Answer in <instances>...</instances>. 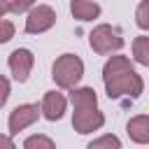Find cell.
I'll list each match as a JSON object with an SVG mask.
<instances>
[{"label":"cell","mask_w":149,"mask_h":149,"mask_svg":"<svg viewBox=\"0 0 149 149\" xmlns=\"http://www.w3.org/2000/svg\"><path fill=\"white\" fill-rule=\"evenodd\" d=\"M35 2H37V0H12V12H14V14H23V12H28Z\"/></svg>","instance_id":"2e32d148"},{"label":"cell","mask_w":149,"mask_h":149,"mask_svg":"<svg viewBox=\"0 0 149 149\" xmlns=\"http://www.w3.org/2000/svg\"><path fill=\"white\" fill-rule=\"evenodd\" d=\"M40 107H42V116H44L47 121H58V119H63V114H65L68 100H65V95L58 93V91H47Z\"/></svg>","instance_id":"ba28073f"},{"label":"cell","mask_w":149,"mask_h":149,"mask_svg":"<svg viewBox=\"0 0 149 149\" xmlns=\"http://www.w3.org/2000/svg\"><path fill=\"white\" fill-rule=\"evenodd\" d=\"M7 12H12V0H0V19H5Z\"/></svg>","instance_id":"d6986e66"},{"label":"cell","mask_w":149,"mask_h":149,"mask_svg":"<svg viewBox=\"0 0 149 149\" xmlns=\"http://www.w3.org/2000/svg\"><path fill=\"white\" fill-rule=\"evenodd\" d=\"M105 123V114L98 109V105H77L74 114H72V128L81 135L93 133L98 128H102Z\"/></svg>","instance_id":"277c9868"},{"label":"cell","mask_w":149,"mask_h":149,"mask_svg":"<svg viewBox=\"0 0 149 149\" xmlns=\"http://www.w3.org/2000/svg\"><path fill=\"white\" fill-rule=\"evenodd\" d=\"M135 23L142 30H149V0H142L135 9Z\"/></svg>","instance_id":"7c38bea8"},{"label":"cell","mask_w":149,"mask_h":149,"mask_svg":"<svg viewBox=\"0 0 149 149\" xmlns=\"http://www.w3.org/2000/svg\"><path fill=\"white\" fill-rule=\"evenodd\" d=\"M133 58L140 65H147L149 68V37L147 35H137L133 40Z\"/></svg>","instance_id":"8fae6325"},{"label":"cell","mask_w":149,"mask_h":149,"mask_svg":"<svg viewBox=\"0 0 149 149\" xmlns=\"http://www.w3.org/2000/svg\"><path fill=\"white\" fill-rule=\"evenodd\" d=\"M102 81H105V91L109 98L119 100V98H140L144 81L142 77L135 72V68L130 65V61L126 56H112L105 68H102Z\"/></svg>","instance_id":"6da1fadb"},{"label":"cell","mask_w":149,"mask_h":149,"mask_svg":"<svg viewBox=\"0 0 149 149\" xmlns=\"http://www.w3.org/2000/svg\"><path fill=\"white\" fill-rule=\"evenodd\" d=\"M26 149H35V147H44V149H54V140L51 137H44V135H33L23 142Z\"/></svg>","instance_id":"4fadbf2b"},{"label":"cell","mask_w":149,"mask_h":149,"mask_svg":"<svg viewBox=\"0 0 149 149\" xmlns=\"http://www.w3.org/2000/svg\"><path fill=\"white\" fill-rule=\"evenodd\" d=\"M7 98H9V79L0 74V109L5 107V102H7Z\"/></svg>","instance_id":"e0dca14e"},{"label":"cell","mask_w":149,"mask_h":149,"mask_svg":"<svg viewBox=\"0 0 149 149\" xmlns=\"http://www.w3.org/2000/svg\"><path fill=\"white\" fill-rule=\"evenodd\" d=\"M88 44L95 54L100 56H107V54H116L121 47H123V37L116 28H112L109 23H100L91 30L88 35Z\"/></svg>","instance_id":"3957f363"},{"label":"cell","mask_w":149,"mask_h":149,"mask_svg":"<svg viewBox=\"0 0 149 149\" xmlns=\"http://www.w3.org/2000/svg\"><path fill=\"white\" fill-rule=\"evenodd\" d=\"M54 23H56V12L49 5H37V7H30V12L26 16V33L40 35V33L54 28Z\"/></svg>","instance_id":"5b68a950"},{"label":"cell","mask_w":149,"mask_h":149,"mask_svg":"<svg viewBox=\"0 0 149 149\" xmlns=\"http://www.w3.org/2000/svg\"><path fill=\"white\" fill-rule=\"evenodd\" d=\"M102 147H114V149H119V147H121V140H119L116 135H105V137L93 140V142L88 144V149H102Z\"/></svg>","instance_id":"5bb4252c"},{"label":"cell","mask_w":149,"mask_h":149,"mask_svg":"<svg viewBox=\"0 0 149 149\" xmlns=\"http://www.w3.org/2000/svg\"><path fill=\"white\" fill-rule=\"evenodd\" d=\"M51 77H54L56 86L72 91V88L79 84V79L84 77V63H81V58L74 56V54H63V56H58V58L54 61V65H51Z\"/></svg>","instance_id":"7a4b0ae2"},{"label":"cell","mask_w":149,"mask_h":149,"mask_svg":"<svg viewBox=\"0 0 149 149\" xmlns=\"http://www.w3.org/2000/svg\"><path fill=\"white\" fill-rule=\"evenodd\" d=\"M70 12L77 21H93L100 16V5L95 0H70Z\"/></svg>","instance_id":"30bf717a"},{"label":"cell","mask_w":149,"mask_h":149,"mask_svg":"<svg viewBox=\"0 0 149 149\" xmlns=\"http://www.w3.org/2000/svg\"><path fill=\"white\" fill-rule=\"evenodd\" d=\"M9 70H12V74H14V79L19 81V84H23V81H28V77H30V70H33V65H35V56H33V51L30 49H14L12 54H9Z\"/></svg>","instance_id":"52a82bcc"},{"label":"cell","mask_w":149,"mask_h":149,"mask_svg":"<svg viewBox=\"0 0 149 149\" xmlns=\"http://www.w3.org/2000/svg\"><path fill=\"white\" fill-rule=\"evenodd\" d=\"M12 37H14V23L7 19H0V44L9 42Z\"/></svg>","instance_id":"9a60e30c"},{"label":"cell","mask_w":149,"mask_h":149,"mask_svg":"<svg viewBox=\"0 0 149 149\" xmlns=\"http://www.w3.org/2000/svg\"><path fill=\"white\" fill-rule=\"evenodd\" d=\"M40 112H42V107L33 105V102H26V105L14 107L12 114H9V121H7V123H9V135H16V133H21L23 128L33 126V123L37 121Z\"/></svg>","instance_id":"8992f818"},{"label":"cell","mask_w":149,"mask_h":149,"mask_svg":"<svg viewBox=\"0 0 149 149\" xmlns=\"http://www.w3.org/2000/svg\"><path fill=\"white\" fill-rule=\"evenodd\" d=\"M0 149H14V140L7 135H0Z\"/></svg>","instance_id":"ac0fdd59"},{"label":"cell","mask_w":149,"mask_h":149,"mask_svg":"<svg viewBox=\"0 0 149 149\" xmlns=\"http://www.w3.org/2000/svg\"><path fill=\"white\" fill-rule=\"evenodd\" d=\"M126 133L133 142L137 144H149V116L147 114H137L126 123Z\"/></svg>","instance_id":"9c48e42d"}]
</instances>
